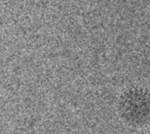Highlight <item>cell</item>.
Returning <instances> with one entry per match:
<instances>
[{
  "mask_svg": "<svg viewBox=\"0 0 150 134\" xmlns=\"http://www.w3.org/2000/svg\"><path fill=\"white\" fill-rule=\"evenodd\" d=\"M120 118L133 127H144L150 124V90L134 86L126 90L119 98Z\"/></svg>",
  "mask_w": 150,
  "mask_h": 134,
  "instance_id": "obj_1",
  "label": "cell"
}]
</instances>
